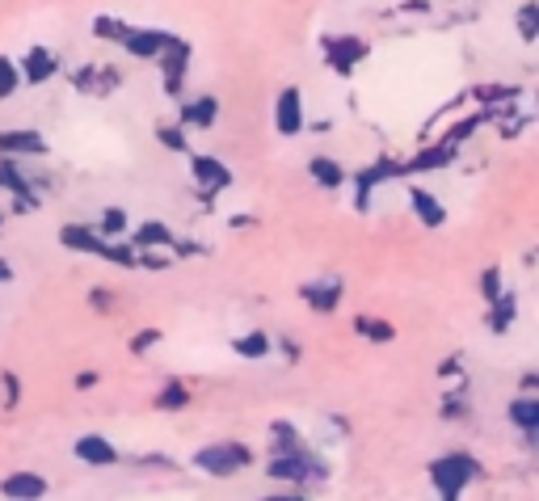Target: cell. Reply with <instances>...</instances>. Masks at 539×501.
Segmentation results:
<instances>
[{
    "instance_id": "6da1fadb",
    "label": "cell",
    "mask_w": 539,
    "mask_h": 501,
    "mask_svg": "<svg viewBox=\"0 0 539 501\" xmlns=\"http://www.w3.org/2000/svg\"><path fill=\"white\" fill-rule=\"evenodd\" d=\"M266 476L278 480V485H291L295 493H308L312 485L329 480V464H325L321 455H312L304 443H299V447H287V451H270Z\"/></svg>"
},
{
    "instance_id": "7a4b0ae2",
    "label": "cell",
    "mask_w": 539,
    "mask_h": 501,
    "mask_svg": "<svg viewBox=\"0 0 539 501\" xmlns=\"http://www.w3.org/2000/svg\"><path fill=\"white\" fill-rule=\"evenodd\" d=\"M59 245L72 249V253H93V257H106V262L123 266V270H135V249L127 245H114L110 236H102L89 224H64L59 228Z\"/></svg>"
},
{
    "instance_id": "3957f363",
    "label": "cell",
    "mask_w": 539,
    "mask_h": 501,
    "mask_svg": "<svg viewBox=\"0 0 539 501\" xmlns=\"http://www.w3.org/2000/svg\"><path fill=\"white\" fill-rule=\"evenodd\" d=\"M476 476H481V464H476L468 451H447V455H438L430 464V485L438 489V497H447V501H455Z\"/></svg>"
},
{
    "instance_id": "277c9868",
    "label": "cell",
    "mask_w": 539,
    "mask_h": 501,
    "mask_svg": "<svg viewBox=\"0 0 539 501\" xmlns=\"http://www.w3.org/2000/svg\"><path fill=\"white\" fill-rule=\"evenodd\" d=\"M249 464H253V447H245V443H211V447L194 451V468L215 476V480L245 472Z\"/></svg>"
},
{
    "instance_id": "5b68a950",
    "label": "cell",
    "mask_w": 539,
    "mask_h": 501,
    "mask_svg": "<svg viewBox=\"0 0 539 501\" xmlns=\"http://www.w3.org/2000/svg\"><path fill=\"white\" fill-rule=\"evenodd\" d=\"M68 80H72V89L85 93V97H110L118 85H123V68H114V64H85V68H72Z\"/></svg>"
},
{
    "instance_id": "8992f818",
    "label": "cell",
    "mask_w": 539,
    "mask_h": 501,
    "mask_svg": "<svg viewBox=\"0 0 539 501\" xmlns=\"http://www.w3.org/2000/svg\"><path fill=\"white\" fill-rule=\"evenodd\" d=\"M156 59H161V72H165V93L169 97H182L186 72H190V43H186V38H177V34H169L165 51L156 55Z\"/></svg>"
},
{
    "instance_id": "52a82bcc",
    "label": "cell",
    "mask_w": 539,
    "mask_h": 501,
    "mask_svg": "<svg viewBox=\"0 0 539 501\" xmlns=\"http://www.w3.org/2000/svg\"><path fill=\"white\" fill-rule=\"evenodd\" d=\"M342 291H346L342 278H316V283H304V287H299V299H304L312 312L329 316V312L342 308V299H346Z\"/></svg>"
},
{
    "instance_id": "ba28073f",
    "label": "cell",
    "mask_w": 539,
    "mask_h": 501,
    "mask_svg": "<svg viewBox=\"0 0 539 501\" xmlns=\"http://www.w3.org/2000/svg\"><path fill=\"white\" fill-rule=\"evenodd\" d=\"M274 127H278V135H287V139L304 131V93H299L295 85L278 93V102H274Z\"/></svg>"
},
{
    "instance_id": "9c48e42d",
    "label": "cell",
    "mask_w": 539,
    "mask_h": 501,
    "mask_svg": "<svg viewBox=\"0 0 539 501\" xmlns=\"http://www.w3.org/2000/svg\"><path fill=\"white\" fill-rule=\"evenodd\" d=\"M190 173H194V182L203 186L207 198H215L219 190L232 186V169H228L219 156H194V160H190Z\"/></svg>"
},
{
    "instance_id": "30bf717a",
    "label": "cell",
    "mask_w": 539,
    "mask_h": 501,
    "mask_svg": "<svg viewBox=\"0 0 539 501\" xmlns=\"http://www.w3.org/2000/svg\"><path fill=\"white\" fill-rule=\"evenodd\" d=\"M367 55V47L358 43V38H350V34H337V38H325V64L333 68V72H354V64Z\"/></svg>"
},
{
    "instance_id": "8fae6325",
    "label": "cell",
    "mask_w": 539,
    "mask_h": 501,
    "mask_svg": "<svg viewBox=\"0 0 539 501\" xmlns=\"http://www.w3.org/2000/svg\"><path fill=\"white\" fill-rule=\"evenodd\" d=\"M72 455L81 459V464H89V468H114V464H118V447L110 443V438H102V434H85V438H76Z\"/></svg>"
},
{
    "instance_id": "7c38bea8",
    "label": "cell",
    "mask_w": 539,
    "mask_h": 501,
    "mask_svg": "<svg viewBox=\"0 0 539 501\" xmlns=\"http://www.w3.org/2000/svg\"><path fill=\"white\" fill-rule=\"evenodd\" d=\"M165 43H169V30H139V26H131L118 47H123L127 55H135V59H156L165 51Z\"/></svg>"
},
{
    "instance_id": "4fadbf2b",
    "label": "cell",
    "mask_w": 539,
    "mask_h": 501,
    "mask_svg": "<svg viewBox=\"0 0 539 501\" xmlns=\"http://www.w3.org/2000/svg\"><path fill=\"white\" fill-rule=\"evenodd\" d=\"M0 156H47V139L34 127L26 131H0Z\"/></svg>"
},
{
    "instance_id": "5bb4252c",
    "label": "cell",
    "mask_w": 539,
    "mask_h": 501,
    "mask_svg": "<svg viewBox=\"0 0 539 501\" xmlns=\"http://www.w3.org/2000/svg\"><path fill=\"white\" fill-rule=\"evenodd\" d=\"M388 177H401V165H396V160H388V156L371 160V165L354 177V182H358V211H367V194H371L379 182H388Z\"/></svg>"
},
{
    "instance_id": "9a60e30c",
    "label": "cell",
    "mask_w": 539,
    "mask_h": 501,
    "mask_svg": "<svg viewBox=\"0 0 539 501\" xmlns=\"http://www.w3.org/2000/svg\"><path fill=\"white\" fill-rule=\"evenodd\" d=\"M22 72L30 85H47V80L59 72V59H55V51H47V47H30L26 55H22Z\"/></svg>"
},
{
    "instance_id": "2e32d148",
    "label": "cell",
    "mask_w": 539,
    "mask_h": 501,
    "mask_svg": "<svg viewBox=\"0 0 539 501\" xmlns=\"http://www.w3.org/2000/svg\"><path fill=\"white\" fill-rule=\"evenodd\" d=\"M47 480L38 472H13L0 480V497H17V501H30V497H47Z\"/></svg>"
},
{
    "instance_id": "e0dca14e",
    "label": "cell",
    "mask_w": 539,
    "mask_h": 501,
    "mask_svg": "<svg viewBox=\"0 0 539 501\" xmlns=\"http://www.w3.org/2000/svg\"><path fill=\"white\" fill-rule=\"evenodd\" d=\"M215 118H219V102H215V93H198L194 102H186V106H182V127L211 131V127H215Z\"/></svg>"
},
{
    "instance_id": "ac0fdd59",
    "label": "cell",
    "mask_w": 539,
    "mask_h": 501,
    "mask_svg": "<svg viewBox=\"0 0 539 501\" xmlns=\"http://www.w3.org/2000/svg\"><path fill=\"white\" fill-rule=\"evenodd\" d=\"M506 417L514 422V430H523L531 443H535V430H539V396H531V392H523L518 400H510V409H506Z\"/></svg>"
},
{
    "instance_id": "d6986e66",
    "label": "cell",
    "mask_w": 539,
    "mask_h": 501,
    "mask_svg": "<svg viewBox=\"0 0 539 501\" xmlns=\"http://www.w3.org/2000/svg\"><path fill=\"white\" fill-rule=\"evenodd\" d=\"M409 203H413L417 219H422L426 228H443V224H447V207L438 203V198H434L426 186H413V190H409Z\"/></svg>"
},
{
    "instance_id": "ffe728a7",
    "label": "cell",
    "mask_w": 539,
    "mask_h": 501,
    "mask_svg": "<svg viewBox=\"0 0 539 501\" xmlns=\"http://www.w3.org/2000/svg\"><path fill=\"white\" fill-rule=\"evenodd\" d=\"M514 316H518V295H514V291H502V295L489 299L485 325H489V333H506V329L514 325Z\"/></svg>"
},
{
    "instance_id": "44dd1931",
    "label": "cell",
    "mask_w": 539,
    "mask_h": 501,
    "mask_svg": "<svg viewBox=\"0 0 539 501\" xmlns=\"http://www.w3.org/2000/svg\"><path fill=\"white\" fill-rule=\"evenodd\" d=\"M308 177H312V182L321 186V190H342V186H346V169L337 165L333 156H312V160H308Z\"/></svg>"
},
{
    "instance_id": "7402d4cb",
    "label": "cell",
    "mask_w": 539,
    "mask_h": 501,
    "mask_svg": "<svg viewBox=\"0 0 539 501\" xmlns=\"http://www.w3.org/2000/svg\"><path fill=\"white\" fill-rule=\"evenodd\" d=\"M232 350L241 354L245 363H262V358H270V350H274V337H270L266 329H253V333H245V337H236Z\"/></svg>"
},
{
    "instance_id": "603a6c76",
    "label": "cell",
    "mask_w": 539,
    "mask_h": 501,
    "mask_svg": "<svg viewBox=\"0 0 539 501\" xmlns=\"http://www.w3.org/2000/svg\"><path fill=\"white\" fill-rule=\"evenodd\" d=\"M455 152H459V148H451V144L426 148V152L417 156V160H405V165H401V177H405V173H434V169H447Z\"/></svg>"
},
{
    "instance_id": "cb8c5ba5",
    "label": "cell",
    "mask_w": 539,
    "mask_h": 501,
    "mask_svg": "<svg viewBox=\"0 0 539 501\" xmlns=\"http://www.w3.org/2000/svg\"><path fill=\"white\" fill-rule=\"evenodd\" d=\"M354 333L363 337V342H396V325L384 316H354Z\"/></svg>"
},
{
    "instance_id": "d4e9b609",
    "label": "cell",
    "mask_w": 539,
    "mask_h": 501,
    "mask_svg": "<svg viewBox=\"0 0 539 501\" xmlns=\"http://www.w3.org/2000/svg\"><path fill=\"white\" fill-rule=\"evenodd\" d=\"M135 249H173V232L161 224V219H148V224L135 228Z\"/></svg>"
},
{
    "instance_id": "484cf974",
    "label": "cell",
    "mask_w": 539,
    "mask_h": 501,
    "mask_svg": "<svg viewBox=\"0 0 539 501\" xmlns=\"http://www.w3.org/2000/svg\"><path fill=\"white\" fill-rule=\"evenodd\" d=\"M186 405H190V388L182 384V379H169V384L156 392V409H165V413H177Z\"/></svg>"
},
{
    "instance_id": "4316f807",
    "label": "cell",
    "mask_w": 539,
    "mask_h": 501,
    "mask_svg": "<svg viewBox=\"0 0 539 501\" xmlns=\"http://www.w3.org/2000/svg\"><path fill=\"white\" fill-rule=\"evenodd\" d=\"M489 118H493L489 110H485V114H472V118H459V123H455V127L447 131V139H443V144L459 148V144H464V139H468V135H476V127H481V123H489Z\"/></svg>"
},
{
    "instance_id": "83f0119b",
    "label": "cell",
    "mask_w": 539,
    "mask_h": 501,
    "mask_svg": "<svg viewBox=\"0 0 539 501\" xmlns=\"http://www.w3.org/2000/svg\"><path fill=\"white\" fill-rule=\"evenodd\" d=\"M304 434H299L291 422H270V451H287V447H299Z\"/></svg>"
},
{
    "instance_id": "f1b7e54d",
    "label": "cell",
    "mask_w": 539,
    "mask_h": 501,
    "mask_svg": "<svg viewBox=\"0 0 539 501\" xmlns=\"http://www.w3.org/2000/svg\"><path fill=\"white\" fill-rule=\"evenodd\" d=\"M131 26L118 22V17H93V38H106V43H123V34Z\"/></svg>"
},
{
    "instance_id": "f546056e",
    "label": "cell",
    "mask_w": 539,
    "mask_h": 501,
    "mask_svg": "<svg viewBox=\"0 0 539 501\" xmlns=\"http://www.w3.org/2000/svg\"><path fill=\"white\" fill-rule=\"evenodd\" d=\"M518 34H523V43H535L539 38V5L527 0L523 9H518Z\"/></svg>"
},
{
    "instance_id": "4dcf8cb0",
    "label": "cell",
    "mask_w": 539,
    "mask_h": 501,
    "mask_svg": "<svg viewBox=\"0 0 539 501\" xmlns=\"http://www.w3.org/2000/svg\"><path fill=\"white\" fill-rule=\"evenodd\" d=\"M97 232L110 236V240H114V236H123V232H127V211H123V207H106V211H102V224H97Z\"/></svg>"
},
{
    "instance_id": "1f68e13d",
    "label": "cell",
    "mask_w": 539,
    "mask_h": 501,
    "mask_svg": "<svg viewBox=\"0 0 539 501\" xmlns=\"http://www.w3.org/2000/svg\"><path fill=\"white\" fill-rule=\"evenodd\" d=\"M156 139L169 148V152H186L190 144H186V131H182V123H161L156 127Z\"/></svg>"
},
{
    "instance_id": "d6a6232c",
    "label": "cell",
    "mask_w": 539,
    "mask_h": 501,
    "mask_svg": "<svg viewBox=\"0 0 539 501\" xmlns=\"http://www.w3.org/2000/svg\"><path fill=\"white\" fill-rule=\"evenodd\" d=\"M17 85H22V72H17L13 59L0 55V102H5V97H13V93H17Z\"/></svg>"
},
{
    "instance_id": "836d02e7",
    "label": "cell",
    "mask_w": 539,
    "mask_h": 501,
    "mask_svg": "<svg viewBox=\"0 0 539 501\" xmlns=\"http://www.w3.org/2000/svg\"><path fill=\"white\" fill-rule=\"evenodd\" d=\"M135 266H144V270H169V266H173V253H161V249H139V253H135Z\"/></svg>"
},
{
    "instance_id": "e575fe53",
    "label": "cell",
    "mask_w": 539,
    "mask_h": 501,
    "mask_svg": "<svg viewBox=\"0 0 539 501\" xmlns=\"http://www.w3.org/2000/svg\"><path fill=\"white\" fill-rule=\"evenodd\" d=\"M476 102H514L518 89L514 85H485V89H472Z\"/></svg>"
},
{
    "instance_id": "d590c367",
    "label": "cell",
    "mask_w": 539,
    "mask_h": 501,
    "mask_svg": "<svg viewBox=\"0 0 539 501\" xmlns=\"http://www.w3.org/2000/svg\"><path fill=\"white\" fill-rule=\"evenodd\" d=\"M0 384H5V409L22 405V379H17L13 371H0Z\"/></svg>"
},
{
    "instance_id": "8d00e7d4",
    "label": "cell",
    "mask_w": 539,
    "mask_h": 501,
    "mask_svg": "<svg viewBox=\"0 0 539 501\" xmlns=\"http://www.w3.org/2000/svg\"><path fill=\"white\" fill-rule=\"evenodd\" d=\"M161 337H165L161 329H139V333L131 337V354H148L156 342H161Z\"/></svg>"
},
{
    "instance_id": "74e56055",
    "label": "cell",
    "mask_w": 539,
    "mask_h": 501,
    "mask_svg": "<svg viewBox=\"0 0 539 501\" xmlns=\"http://www.w3.org/2000/svg\"><path fill=\"white\" fill-rule=\"evenodd\" d=\"M481 291H485V299L502 295V291H506V287H502V270H497V266H493V270H485V274H481Z\"/></svg>"
},
{
    "instance_id": "f35d334b",
    "label": "cell",
    "mask_w": 539,
    "mask_h": 501,
    "mask_svg": "<svg viewBox=\"0 0 539 501\" xmlns=\"http://www.w3.org/2000/svg\"><path fill=\"white\" fill-rule=\"evenodd\" d=\"M89 304H93L97 312H114V291H106V287H93V291H89Z\"/></svg>"
},
{
    "instance_id": "ab89813d",
    "label": "cell",
    "mask_w": 539,
    "mask_h": 501,
    "mask_svg": "<svg viewBox=\"0 0 539 501\" xmlns=\"http://www.w3.org/2000/svg\"><path fill=\"white\" fill-rule=\"evenodd\" d=\"M438 375H443V379H459V375H464V367H459V358H447V363H438Z\"/></svg>"
},
{
    "instance_id": "60d3db41",
    "label": "cell",
    "mask_w": 539,
    "mask_h": 501,
    "mask_svg": "<svg viewBox=\"0 0 539 501\" xmlns=\"http://www.w3.org/2000/svg\"><path fill=\"white\" fill-rule=\"evenodd\" d=\"M97 379H102L97 371H85V375H76V388H81V392H89V388L97 384Z\"/></svg>"
},
{
    "instance_id": "b9f144b4",
    "label": "cell",
    "mask_w": 539,
    "mask_h": 501,
    "mask_svg": "<svg viewBox=\"0 0 539 501\" xmlns=\"http://www.w3.org/2000/svg\"><path fill=\"white\" fill-rule=\"evenodd\" d=\"M278 346H283V358H287V363H299V346H295V342H278Z\"/></svg>"
},
{
    "instance_id": "7bdbcfd3",
    "label": "cell",
    "mask_w": 539,
    "mask_h": 501,
    "mask_svg": "<svg viewBox=\"0 0 539 501\" xmlns=\"http://www.w3.org/2000/svg\"><path fill=\"white\" fill-rule=\"evenodd\" d=\"M0 283H13V266L5 262V257H0Z\"/></svg>"
},
{
    "instance_id": "ee69618b",
    "label": "cell",
    "mask_w": 539,
    "mask_h": 501,
    "mask_svg": "<svg viewBox=\"0 0 539 501\" xmlns=\"http://www.w3.org/2000/svg\"><path fill=\"white\" fill-rule=\"evenodd\" d=\"M539 388V375L531 371V375H523V392H535Z\"/></svg>"
},
{
    "instance_id": "f6af8a7d",
    "label": "cell",
    "mask_w": 539,
    "mask_h": 501,
    "mask_svg": "<svg viewBox=\"0 0 539 501\" xmlns=\"http://www.w3.org/2000/svg\"><path fill=\"white\" fill-rule=\"evenodd\" d=\"M0 232H5V211H0Z\"/></svg>"
}]
</instances>
